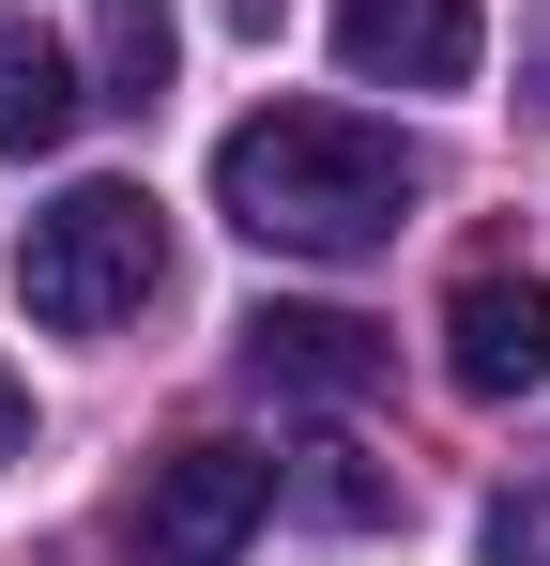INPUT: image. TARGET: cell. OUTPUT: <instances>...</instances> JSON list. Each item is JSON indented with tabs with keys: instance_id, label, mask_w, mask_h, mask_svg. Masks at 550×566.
<instances>
[{
	"instance_id": "1",
	"label": "cell",
	"mask_w": 550,
	"mask_h": 566,
	"mask_svg": "<svg viewBox=\"0 0 550 566\" xmlns=\"http://www.w3.org/2000/svg\"><path fill=\"white\" fill-rule=\"evenodd\" d=\"M413 199H429L413 138L367 123V107H261V123L214 138V214L275 261H367V245L413 230Z\"/></svg>"
},
{
	"instance_id": "2",
	"label": "cell",
	"mask_w": 550,
	"mask_h": 566,
	"mask_svg": "<svg viewBox=\"0 0 550 566\" xmlns=\"http://www.w3.org/2000/svg\"><path fill=\"white\" fill-rule=\"evenodd\" d=\"M154 291H169V214H154V185H62L15 230V306H31L46 337H107V322H138Z\"/></svg>"
},
{
	"instance_id": "3",
	"label": "cell",
	"mask_w": 550,
	"mask_h": 566,
	"mask_svg": "<svg viewBox=\"0 0 550 566\" xmlns=\"http://www.w3.org/2000/svg\"><path fill=\"white\" fill-rule=\"evenodd\" d=\"M261 521H275V460L261 444H183L138 490V566H230Z\"/></svg>"
},
{
	"instance_id": "4",
	"label": "cell",
	"mask_w": 550,
	"mask_h": 566,
	"mask_svg": "<svg viewBox=\"0 0 550 566\" xmlns=\"http://www.w3.org/2000/svg\"><path fill=\"white\" fill-rule=\"evenodd\" d=\"M444 382L458 398H536L550 382V276H458L444 291Z\"/></svg>"
},
{
	"instance_id": "5",
	"label": "cell",
	"mask_w": 550,
	"mask_h": 566,
	"mask_svg": "<svg viewBox=\"0 0 550 566\" xmlns=\"http://www.w3.org/2000/svg\"><path fill=\"white\" fill-rule=\"evenodd\" d=\"M474 0H337V62L367 93H458L474 77Z\"/></svg>"
},
{
	"instance_id": "6",
	"label": "cell",
	"mask_w": 550,
	"mask_h": 566,
	"mask_svg": "<svg viewBox=\"0 0 550 566\" xmlns=\"http://www.w3.org/2000/svg\"><path fill=\"white\" fill-rule=\"evenodd\" d=\"M245 382H275V398H367L382 382V322H352V306H245Z\"/></svg>"
},
{
	"instance_id": "7",
	"label": "cell",
	"mask_w": 550,
	"mask_h": 566,
	"mask_svg": "<svg viewBox=\"0 0 550 566\" xmlns=\"http://www.w3.org/2000/svg\"><path fill=\"white\" fill-rule=\"evenodd\" d=\"M92 107L107 93L77 77V46H62L46 15H0V154H62Z\"/></svg>"
},
{
	"instance_id": "8",
	"label": "cell",
	"mask_w": 550,
	"mask_h": 566,
	"mask_svg": "<svg viewBox=\"0 0 550 566\" xmlns=\"http://www.w3.org/2000/svg\"><path fill=\"white\" fill-rule=\"evenodd\" d=\"M275 490H290L306 521H337V536H367V521H398V474H382V460H352V444H306V460L275 474Z\"/></svg>"
},
{
	"instance_id": "9",
	"label": "cell",
	"mask_w": 550,
	"mask_h": 566,
	"mask_svg": "<svg viewBox=\"0 0 550 566\" xmlns=\"http://www.w3.org/2000/svg\"><path fill=\"white\" fill-rule=\"evenodd\" d=\"M489 566H550V490H505L489 505Z\"/></svg>"
},
{
	"instance_id": "10",
	"label": "cell",
	"mask_w": 550,
	"mask_h": 566,
	"mask_svg": "<svg viewBox=\"0 0 550 566\" xmlns=\"http://www.w3.org/2000/svg\"><path fill=\"white\" fill-rule=\"evenodd\" d=\"M0 460H31V382L0 368Z\"/></svg>"
}]
</instances>
